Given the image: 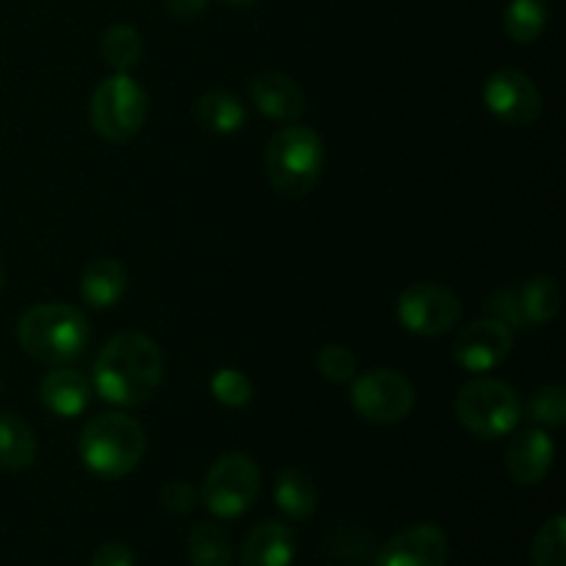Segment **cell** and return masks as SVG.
<instances>
[{
    "label": "cell",
    "mask_w": 566,
    "mask_h": 566,
    "mask_svg": "<svg viewBox=\"0 0 566 566\" xmlns=\"http://www.w3.org/2000/svg\"><path fill=\"white\" fill-rule=\"evenodd\" d=\"M92 566H136V558H133L130 547L122 545V542H105L94 553Z\"/></svg>",
    "instance_id": "obj_30"
},
{
    "label": "cell",
    "mask_w": 566,
    "mask_h": 566,
    "mask_svg": "<svg viewBox=\"0 0 566 566\" xmlns=\"http://www.w3.org/2000/svg\"><path fill=\"white\" fill-rule=\"evenodd\" d=\"M164 379V357L153 337L122 332L111 337L94 363V390L116 407L149 401Z\"/></svg>",
    "instance_id": "obj_1"
},
{
    "label": "cell",
    "mask_w": 566,
    "mask_h": 566,
    "mask_svg": "<svg viewBox=\"0 0 566 566\" xmlns=\"http://www.w3.org/2000/svg\"><path fill=\"white\" fill-rule=\"evenodd\" d=\"M528 418L542 429H556L566 420V387L564 385H542L528 401Z\"/></svg>",
    "instance_id": "obj_26"
},
{
    "label": "cell",
    "mask_w": 566,
    "mask_h": 566,
    "mask_svg": "<svg viewBox=\"0 0 566 566\" xmlns=\"http://www.w3.org/2000/svg\"><path fill=\"white\" fill-rule=\"evenodd\" d=\"M260 495V468L247 453H224L205 475L199 497L219 520L243 517Z\"/></svg>",
    "instance_id": "obj_7"
},
{
    "label": "cell",
    "mask_w": 566,
    "mask_h": 566,
    "mask_svg": "<svg viewBox=\"0 0 566 566\" xmlns=\"http://www.w3.org/2000/svg\"><path fill=\"white\" fill-rule=\"evenodd\" d=\"M36 459V437L17 415L0 412V470L20 473Z\"/></svg>",
    "instance_id": "obj_21"
},
{
    "label": "cell",
    "mask_w": 566,
    "mask_h": 566,
    "mask_svg": "<svg viewBox=\"0 0 566 566\" xmlns=\"http://www.w3.org/2000/svg\"><path fill=\"white\" fill-rule=\"evenodd\" d=\"M208 9V0H166V11L175 20H193Z\"/></svg>",
    "instance_id": "obj_31"
},
{
    "label": "cell",
    "mask_w": 566,
    "mask_h": 566,
    "mask_svg": "<svg viewBox=\"0 0 566 566\" xmlns=\"http://www.w3.org/2000/svg\"><path fill=\"white\" fill-rule=\"evenodd\" d=\"M39 398L59 418H77L88 407L92 385L75 368H53L39 385Z\"/></svg>",
    "instance_id": "obj_16"
},
{
    "label": "cell",
    "mask_w": 566,
    "mask_h": 566,
    "mask_svg": "<svg viewBox=\"0 0 566 566\" xmlns=\"http://www.w3.org/2000/svg\"><path fill=\"white\" fill-rule=\"evenodd\" d=\"M197 119L205 130L216 136H232L247 125V105L235 94L216 88L197 99Z\"/></svg>",
    "instance_id": "obj_20"
},
{
    "label": "cell",
    "mask_w": 566,
    "mask_h": 566,
    "mask_svg": "<svg viewBox=\"0 0 566 566\" xmlns=\"http://www.w3.org/2000/svg\"><path fill=\"white\" fill-rule=\"evenodd\" d=\"M99 53H103L105 64L114 72H127L130 75L133 66L138 64L144 53L142 33L133 25H125V22H116L108 31L99 36Z\"/></svg>",
    "instance_id": "obj_23"
},
{
    "label": "cell",
    "mask_w": 566,
    "mask_h": 566,
    "mask_svg": "<svg viewBox=\"0 0 566 566\" xmlns=\"http://www.w3.org/2000/svg\"><path fill=\"white\" fill-rule=\"evenodd\" d=\"M457 418L470 434L481 440H497L512 434L523 420V403L512 385L501 379H473L459 390Z\"/></svg>",
    "instance_id": "obj_5"
},
{
    "label": "cell",
    "mask_w": 566,
    "mask_h": 566,
    "mask_svg": "<svg viewBox=\"0 0 566 566\" xmlns=\"http://www.w3.org/2000/svg\"><path fill=\"white\" fill-rule=\"evenodd\" d=\"M188 558L193 566H232L230 536L216 523H197L188 534Z\"/></svg>",
    "instance_id": "obj_22"
},
{
    "label": "cell",
    "mask_w": 566,
    "mask_h": 566,
    "mask_svg": "<svg viewBox=\"0 0 566 566\" xmlns=\"http://www.w3.org/2000/svg\"><path fill=\"white\" fill-rule=\"evenodd\" d=\"M0 287H3V269H0Z\"/></svg>",
    "instance_id": "obj_33"
},
{
    "label": "cell",
    "mask_w": 566,
    "mask_h": 566,
    "mask_svg": "<svg viewBox=\"0 0 566 566\" xmlns=\"http://www.w3.org/2000/svg\"><path fill=\"white\" fill-rule=\"evenodd\" d=\"M296 558V536L285 523H260L241 547V566H291Z\"/></svg>",
    "instance_id": "obj_15"
},
{
    "label": "cell",
    "mask_w": 566,
    "mask_h": 566,
    "mask_svg": "<svg viewBox=\"0 0 566 566\" xmlns=\"http://www.w3.org/2000/svg\"><path fill=\"white\" fill-rule=\"evenodd\" d=\"M252 103L269 119L293 122L304 114L307 97H304L302 86L291 75L269 70L252 77Z\"/></svg>",
    "instance_id": "obj_14"
},
{
    "label": "cell",
    "mask_w": 566,
    "mask_h": 566,
    "mask_svg": "<svg viewBox=\"0 0 566 566\" xmlns=\"http://www.w3.org/2000/svg\"><path fill=\"white\" fill-rule=\"evenodd\" d=\"M210 392H213V398L219 403L238 409V407H247V403L252 401L254 385L247 374H241V370L221 368L216 370L213 379H210Z\"/></svg>",
    "instance_id": "obj_27"
},
{
    "label": "cell",
    "mask_w": 566,
    "mask_h": 566,
    "mask_svg": "<svg viewBox=\"0 0 566 566\" xmlns=\"http://www.w3.org/2000/svg\"><path fill=\"white\" fill-rule=\"evenodd\" d=\"M514 302H517L520 321L534 326L551 324L562 310V285L553 276L536 274L514 291Z\"/></svg>",
    "instance_id": "obj_19"
},
{
    "label": "cell",
    "mask_w": 566,
    "mask_h": 566,
    "mask_svg": "<svg viewBox=\"0 0 566 566\" xmlns=\"http://www.w3.org/2000/svg\"><path fill=\"white\" fill-rule=\"evenodd\" d=\"M224 3H230V6H252V3H258V0H224Z\"/></svg>",
    "instance_id": "obj_32"
},
{
    "label": "cell",
    "mask_w": 566,
    "mask_h": 566,
    "mask_svg": "<svg viewBox=\"0 0 566 566\" xmlns=\"http://www.w3.org/2000/svg\"><path fill=\"white\" fill-rule=\"evenodd\" d=\"M274 503L287 520L304 523L318 509V490L304 470L285 468L274 481Z\"/></svg>",
    "instance_id": "obj_18"
},
{
    "label": "cell",
    "mask_w": 566,
    "mask_h": 566,
    "mask_svg": "<svg viewBox=\"0 0 566 566\" xmlns=\"http://www.w3.org/2000/svg\"><path fill=\"white\" fill-rule=\"evenodd\" d=\"M512 346L514 337L509 324L497 318H484L464 326L462 335L457 337V346H453V359L470 374H486L509 357Z\"/></svg>",
    "instance_id": "obj_11"
},
{
    "label": "cell",
    "mask_w": 566,
    "mask_h": 566,
    "mask_svg": "<svg viewBox=\"0 0 566 566\" xmlns=\"http://www.w3.org/2000/svg\"><path fill=\"white\" fill-rule=\"evenodd\" d=\"M509 39L517 44H531L542 36L547 28V3L545 0H512L503 17Z\"/></svg>",
    "instance_id": "obj_24"
},
{
    "label": "cell",
    "mask_w": 566,
    "mask_h": 566,
    "mask_svg": "<svg viewBox=\"0 0 566 566\" xmlns=\"http://www.w3.org/2000/svg\"><path fill=\"white\" fill-rule=\"evenodd\" d=\"M83 464L99 479H122L142 464L147 437L138 420L122 412H105L88 420L77 442Z\"/></svg>",
    "instance_id": "obj_3"
},
{
    "label": "cell",
    "mask_w": 566,
    "mask_h": 566,
    "mask_svg": "<svg viewBox=\"0 0 566 566\" xmlns=\"http://www.w3.org/2000/svg\"><path fill=\"white\" fill-rule=\"evenodd\" d=\"M484 103L495 119L512 127H528L542 116V94L525 72L497 70L484 83Z\"/></svg>",
    "instance_id": "obj_10"
},
{
    "label": "cell",
    "mask_w": 566,
    "mask_h": 566,
    "mask_svg": "<svg viewBox=\"0 0 566 566\" xmlns=\"http://www.w3.org/2000/svg\"><path fill=\"white\" fill-rule=\"evenodd\" d=\"M160 503H164L166 512L180 517V514H188L197 509L199 492L191 484H186V481H171V484H166L160 490Z\"/></svg>",
    "instance_id": "obj_29"
},
{
    "label": "cell",
    "mask_w": 566,
    "mask_h": 566,
    "mask_svg": "<svg viewBox=\"0 0 566 566\" xmlns=\"http://www.w3.org/2000/svg\"><path fill=\"white\" fill-rule=\"evenodd\" d=\"M127 271L125 265L111 258L92 260L81 274V296L88 307L108 310L125 296Z\"/></svg>",
    "instance_id": "obj_17"
},
{
    "label": "cell",
    "mask_w": 566,
    "mask_h": 566,
    "mask_svg": "<svg viewBox=\"0 0 566 566\" xmlns=\"http://www.w3.org/2000/svg\"><path fill=\"white\" fill-rule=\"evenodd\" d=\"M459 318H462V302L457 293L442 285L418 282L398 296V321L412 335H446L459 324Z\"/></svg>",
    "instance_id": "obj_9"
},
{
    "label": "cell",
    "mask_w": 566,
    "mask_h": 566,
    "mask_svg": "<svg viewBox=\"0 0 566 566\" xmlns=\"http://www.w3.org/2000/svg\"><path fill=\"white\" fill-rule=\"evenodd\" d=\"M556 459V446L545 429H525L512 440L506 451V468L517 484L536 486L547 479Z\"/></svg>",
    "instance_id": "obj_13"
},
{
    "label": "cell",
    "mask_w": 566,
    "mask_h": 566,
    "mask_svg": "<svg viewBox=\"0 0 566 566\" xmlns=\"http://www.w3.org/2000/svg\"><path fill=\"white\" fill-rule=\"evenodd\" d=\"M531 564L534 566H566V520L564 514L547 520L534 536L531 545Z\"/></svg>",
    "instance_id": "obj_25"
},
{
    "label": "cell",
    "mask_w": 566,
    "mask_h": 566,
    "mask_svg": "<svg viewBox=\"0 0 566 566\" xmlns=\"http://www.w3.org/2000/svg\"><path fill=\"white\" fill-rule=\"evenodd\" d=\"M265 171L280 193L304 197L313 191L324 171V142L313 127H282L265 147Z\"/></svg>",
    "instance_id": "obj_4"
},
{
    "label": "cell",
    "mask_w": 566,
    "mask_h": 566,
    "mask_svg": "<svg viewBox=\"0 0 566 566\" xmlns=\"http://www.w3.org/2000/svg\"><path fill=\"white\" fill-rule=\"evenodd\" d=\"M448 536L440 525L418 523L392 536L376 556L374 566H446Z\"/></svg>",
    "instance_id": "obj_12"
},
{
    "label": "cell",
    "mask_w": 566,
    "mask_h": 566,
    "mask_svg": "<svg viewBox=\"0 0 566 566\" xmlns=\"http://www.w3.org/2000/svg\"><path fill=\"white\" fill-rule=\"evenodd\" d=\"M318 370L332 385H346L357 376V357L343 346H326L318 352Z\"/></svg>",
    "instance_id": "obj_28"
},
{
    "label": "cell",
    "mask_w": 566,
    "mask_h": 566,
    "mask_svg": "<svg viewBox=\"0 0 566 566\" xmlns=\"http://www.w3.org/2000/svg\"><path fill=\"white\" fill-rule=\"evenodd\" d=\"M352 403L370 423H401L415 407V385L392 368H376L359 376L352 387Z\"/></svg>",
    "instance_id": "obj_8"
},
{
    "label": "cell",
    "mask_w": 566,
    "mask_h": 566,
    "mask_svg": "<svg viewBox=\"0 0 566 566\" xmlns=\"http://www.w3.org/2000/svg\"><path fill=\"white\" fill-rule=\"evenodd\" d=\"M88 337H92L88 318L66 302L36 304L22 313L17 324V340L22 352L50 365L81 357L83 348L88 346Z\"/></svg>",
    "instance_id": "obj_2"
},
{
    "label": "cell",
    "mask_w": 566,
    "mask_h": 566,
    "mask_svg": "<svg viewBox=\"0 0 566 566\" xmlns=\"http://www.w3.org/2000/svg\"><path fill=\"white\" fill-rule=\"evenodd\" d=\"M149 114V97L136 77L114 72L92 94V127L108 142H130L144 127Z\"/></svg>",
    "instance_id": "obj_6"
}]
</instances>
